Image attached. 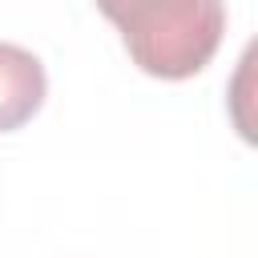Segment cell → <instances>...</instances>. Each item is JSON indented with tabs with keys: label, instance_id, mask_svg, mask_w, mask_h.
<instances>
[{
	"label": "cell",
	"instance_id": "obj_1",
	"mask_svg": "<svg viewBox=\"0 0 258 258\" xmlns=\"http://www.w3.org/2000/svg\"><path fill=\"white\" fill-rule=\"evenodd\" d=\"M129 60L157 81L198 77L222 48L226 0H93Z\"/></svg>",
	"mask_w": 258,
	"mask_h": 258
},
{
	"label": "cell",
	"instance_id": "obj_2",
	"mask_svg": "<svg viewBox=\"0 0 258 258\" xmlns=\"http://www.w3.org/2000/svg\"><path fill=\"white\" fill-rule=\"evenodd\" d=\"M48 97V77L36 52L0 40V133L24 129Z\"/></svg>",
	"mask_w": 258,
	"mask_h": 258
}]
</instances>
